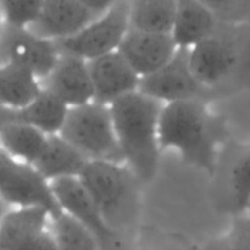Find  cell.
I'll use <instances>...</instances> for the list:
<instances>
[{"label":"cell","mask_w":250,"mask_h":250,"mask_svg":"<svg viewBox=\"0 0 250 250\" xmlns=\"http://www.w3.org/2000/svg\"><path fill=\"white\" fill-rule=\"evenodd\" d=\"M189 66L215 100L250 90V22H219L189 48Z\"/></svg>","instance_id":"1"},{"label":"cell","mask_w":250,"mask_h":250,"mask_svg":"<svg viewBox=\"0 0 250 250\" xmlns=\"http://www.w3.org/2000/svg\"><path fill=\"white\" fill-rule=\"evenodd\" d=\"M160 150L175 149L187 165L214 176L227 136L225 120L202 102L164 104L159 116Z\"/></svg>","instance_id":"2"},{"label":"cell","mask_w":250,"mask_h":250,"mask_svg":"<svg viewBox=\"0 0 250 250\" xmlns=\"http://www.w3.org/2000/svg\"><path fill=\"white\" fill-rule=\"evenodd\" d=\"M163 105L139 90L109 105L122 158L141 183L151 182L158 172L161 153L158 128Z\"/></svg>","instance_id":"3"},{"label":"cell","mask_w":250,"mask_h":250,"mask_svg":"<svg viewBox=\"0 0 250 250\" xmlns=\"http://www.w3.org/2000/svg\"><path fill=\"white\" fill-rule=\"evenodd\" d=\"M78 181L106 224L124 236L141 214V181L126 164L88 161Z\"/></svg>","instance_id":"4"},{"label":"cell","mask_w":250,"mask_h":250,"mask_svg":"<svg viewBox=\"0 0 250 250\" xmlns=\"http://www.w3.org/2000/svg\"><path fill=\"white\" fill-rule=\"evenodd\" d=\"M59 136L77 149L88 161L125 164L115 134L110 107L90 102L68 107Z\"/></svg>","instance_id":"5"},{"label":"cell","mask_w":250,"mask_h":250,"mask_svg":"<svg viewBox=\"0 0 250 250\" xmlns=\"http://www.w3.org/2000/svg\"><path fill=\"white\" fill-rule=\"evenodd\" d=\"M0 198L10 207L42 208L51 219L62 212L50 183L29 164L20 161L0 146Z\"/></svg>","instance_id":"6"},{"label":"cell","mask_w":250,"mask_h":250,"mask_svg":"<svg viewBox=\"0 0 250 250\" xmlns=\"http://www.w3.org/2000/svg\"><path fill=\"white\" fill-rule=\"evenodd\" d=\"M129 28L128 0H122L78 33L56 41L55 44L59 53L71 54L88 61L116 51Z\"/></svg>","instance_id":"7"},{"label":"cell","mask_w":250,"mask_h":250,"mask_svg":"<svg viewBox=\"0 0 250 250\" xmlns=\"http://www.w3.org/2000/svg\"><path fill=\"white\" fill-rule=\"evenodd\" d=\"M138 90L161 104L177 102H215L189 66V48H178L175 56L155 73L141 78Z\"/></svg>","instance_id":"8"},{"label":"cell","mask_w":250,"mask_h":250,"mask_svg":"<svg viewBox=\"0 0 250 250\" xmlns=\"http://www.w3.org/2000/svg\"><path fill=\"white\" fill-rule=\"evenodd\" d=\"M50 187L60 209L84 227L97 239L100 249L125 250L124 236L106 224L78 178L53 181Z\"/></svg>","instance_id":"9"},{"label":"cell","mask_w":250,"mask_h":250,"mask_svg":"<svg viewBox=\"0 0 250 250\" xmlns=\"http://www.w3.org/2000/svg\"><path fill=\"white\" fill-rule=\"evenodd\" d=\"M54 41L37 36L28 28L2 24L0 32V65L15 63L31 71L39 80L46 77L58 61Z\"/></svg>","instance_id":"10"},{"label":"cell","mask_w":250,"mask_h":250,"mask_svg":"<svg viewBox=\"0 0 250 250\" xmlns=\"http://www.w3.org/2000/svg\"><path fill=\"white\" fill-rule=\"evenodd\" d=\"M215 175L219 176L220 208L232 216L246 214L250 203V143L227 144Z\"/></svg>","instance_id":"11"},{"label":"cell","mask_w":250,"mask_h":250,"mask_svg":"<svg viewBox=\"0 0 250 250\" xmlns=\"http://www.w3.org/2000/svg\"><path fill=\"white\" fill-rule=\"evenodd\" d=\"M177 49L171 33L129 28L117 51L139 78H143L163 68L175 56Z\"/></svg>","instance_id":"12"},{"label":"cell","mask_w":250,"mask_h":250,"mask_svg":"<svg viewBox=\"0 0 250 250\" xmlns=\"http://www.w3.org/2000/svg\"><path fill=\"white\" fill-rule=\"evenodd\" d=\"M41 87L67 107L81 106L94 99L87 60L71 54L60 53L53 70L41 81Z\"/></svg>","instance_id":"13"},{"label":"cell","mask_w":250,"mask_h":250,"mask_svg":"<svg viewBox=\"0 0 250 250\" xmlns=\"http://www.w3.org/2000/svg\"><path fill=\"white\" fill-rule=\"evenodd\" d=\"M87 62L94 93L93 102L109 106L115 100L138 90L141 78L117 50Z\"/></svg>","instance_id":"14"},{"label":"cell","mask_w":250,"mask_h":250,"mask_svg":"<svg viewBox=\"0 0 250 250\" xmlns=\"http://www.w3.org/2000/svg\"><path fill=\"white\" fill-rule=\"evenodd\" d=\"M97 16L80 0H43L41 11L31 29L49 41H61L78 33Z\"/></svg>","instance_id":"15"},{"label":"cell","mask_w":250,"mask_h":250,"mask_svg":"<svg viewBox=\"0 0 250 250\" xmlns=\"http://www.w3.org/2000/svg\"><path fill=\"white\" fill-rule=\"evenodd\" d=\"M68 107L55 95L42 89L29 104L22 107L0 105V129L7 125L23 124L36 127L43 133L59 134Z\"/></svg>","instance_id":"16"},{"label":"cell","mask_w":250,"mask_h":250,"mask_svg":"<svg viewBox=\"0 0 250 250\" xmlns=\"http://www.w3.org/2000/svg\"><path fill=\"white\" fill-rule=\"evenodd\" d=\"M87 163V159L62 137L51 134L32 166L50 183L61 178H78Z\"/></svg>","instance_id":"17"},{"label":"cell","mask_w":250,"mask_h":250,"mask_svg":"<svg viewBox=\"0 0 250 250\" xmlns=\"http://www.w3.org/2000/svg\"><path fill=\"white\" fill-rule=\"evenodd\" d=\"M214 15L200 0H175V19L171 34L178 48H192L216 28Z\"/></svg>","instance_id":"18"},{"label":"cell","mask_w":250,"mask_h":250,"mask_svg":"<svg viewBox=\"0 0 250 250\" xmlns=\"http://www.w3.org/2000/svg\"><path fill=\"white\" fill-rule=\"evenodd\" d=\"M51 215L42 208L10 210L0 224V250H17L31 237L48 229Z\"/></svg>","instance_id":"19"},{"label":"cell","mask_w":250,"mask_h":250,"mask_svg":"<svg viewBox=\"0 0 250 250\" xmlns=\"http://www.w3.org/2000/svg\"><path fill=\"white\" fill-rule=\"evenodd\" d=\"M38 78L29 70L15 63L0 65V105L22 107L41 93Z\"/></svg>","instance_id":"20"},{"label":"cell","mask_w":250,"mask_h":250,"mask_svg":"<svg viewBox=\"0 0 250 250\" xmlns=\"http://www.w3.org/2000/svg\"><path fill=\"white\" fill-rule=\"evenodd\" d=\"M132 29L171 33L175 19V0H128Z\"/></svg>","instance_id":"21"},{"label":"cell","mask_w":250,"mask_h":250,"mask_svg":"<svg viewBox=\"0 0 250 250\" xmlns=\"http://www.w3.org/2000/svg\"><path fill=\"white\" fill-rule=\"evenodd\" d=\"M46 139L48 134L29 125H7L0 129V146L15 159L29 165L41 155Z\"/></svg>","instance_id":"22"},{"label":"cell","mask_w":250,"mask_h":250,"mask_svg":"<svg viewBox=\"0 0 250 250\" xmlns=\"http://www.w3.org/2000/svg\"><path fill=\"white\" fill-rule=\"evenodd\" d=\"M51 222L59 250H102L97 239L63 211L53 217Z\"/></svg>","instance_id":"23"},{"label":"cell","mask_w":250,"mask_h":250,"mask_svg":"<svg viewBox=\"0 0 250 250\" xmlns=\"http://www.w3.org/2000/svg\"><path fill=\"white\" fill-rule=\"evenodd\" d=\"M203 250H250V216H233L229 231L214 239Z\"/></svg>","instance_id":"24"},{"label":"cell","mask_w":250,"mask_h":250,"mask_svg":"<svg viewBox=\"0 0 250 250\" xmlns=\"http://www.w3.org/2000/svg\"><path fill=\"white\" fill-rule=\"evenodd\" d=\"M43 0H0L4 23L28 28L38 17Z\"/></svg>","instance_id":"25"},{"label":"cell","mask_w":250,"mask_h":250,"mask_svg":"<svg viewBox=\"0 0 250 250\" xmlns=\"http://www.w3.org/2000/svg\"><path fill=\"white\" fill-rule=\"evenodd\" d=\"M215 19L224 23L250 22V0H200Z\"/></svg>","instance_id":"26"},{"label":"cell","mask_w":250,"mask_h":250,"mask_svg":"<svg viewBox=\"0 0 250 250\" xmlns=\"http://www.w3.org/2000/svg\"><path fill=\"white\" fill-rule=\"evenodd\" d=\"M94 16L99 17L122 0H80Z\"/></svg>","instance_id":"27"},{"label":"cell","mask_w":250,"mask_h":250,"mask_svg":"<svg viewBox=\"0 0 250 250\" xmlns=\"http://www.w3.org/2000/svg\"><path fill=\"white\" fill-rule=\"evenodd\" d=\"M10 210H11V207H10L6 202H4V200L0 198V224H1L2 219L6 216V214L10 211Z\"/></svg>","instance_id":"28"},{"label":"cell","mask_w":250,"mask_h":250,"mask_svg":"<svg viewBox=\"0 0 250 250\" xmlns=\"http://www.w3.org/2000/svg\"><path fill=\"white\" fill-rule=\"evenodd\" d=\"M2 24H4V20H2V16H1V12H0V32H1V28H2Z\"/></svg>","instance_id":"29"},{"label":"cell","mask_w":250,"mask_h":250,"mask_svg":"<svg viewBox=\"0 0 250 250\" xmlns=\"http://www.w3.org/2000/svg\"><path fill=\"white\" fill-rule=\"evenodd\" d=\"M246 214H248L249 216H250V203H249V205H248V209H247V212Z\"/></svg>","instance_id":"30"},{"label":"cell","mask_w":250,"mask_h":250,"mask_svg":"<svg viewBox=\"0 0 250 250\" xmlns=\"http://www.w3.org/2000/svg\"><path fill=\"white\" fill-rule=\"evenodd\" d=\"M138 250H143V249H138Z\"/></svg>","instance_id":"31"}]
</instances>
